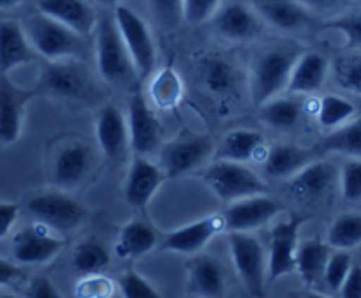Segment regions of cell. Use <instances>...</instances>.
Returning a JSON list of instances; mask_svg holds the SVG:
<instances>
[{"label":"cell","mask_w":361,"mask_h":298,"mask_svg":"<svg viewBox=\"0 0 361 298\" xmlns=\"http://www.w3.org/2000/svg\"><path fill=\"white\" fill-rule=\"evenodd\" d=\"M331 247L319 239L302 240L296 251V272L305 285H316L324 278Z\"/></svg>","instance_id":"30"},{"label":"cell","mask_w":361,"mask_h":298,"mask_svg":"<svg viewBox=\"0 0 361 298\" xmlns=\"http://www.w3.org/2000/svg\"><path fill=\"white\" fill-rule=\"evenodd\" d=\"M341 191L344 200H361V159H349L341 169Z\"/></svg>","instance_id":"42"},{"label":"cell","mask_w":361,"mask_h":298,"mask_svg":"<svg viewBox=\"0 0 361 298\" xmlns=\"http://www.w3.org/2000/svg\"><path fill=\"white\" fill-rule=\"evenodd\" d=\"M102 4H108V6H120V4H123V0H101Z\"/></svg>","instance_id":"52"},{"label":"cell","mask_w":361,"mask_h":298,"mask_svg":"<svg viewBox=\"0 0 361 298\" xmlns=\"http://www.w3.org/2000/svg\"><path fill=\"white\" fill-rule=\"evenodd\" d=\"M95 59L99 74L113 87L130 90L141 80L115 18L101 16L95 28Z\"/></svg>","instance_id":"1"},{"label":"cell","mask_w":361,"mask_h":298,"mask_svg":"<svg viewBox=\"0 0 361 298\" xmlns=\"http://www.w3.org/2000/svg\"><path fill=\"white\" fill-rule=\"evenodd\" d=\"M261 18L252 6L242 2H229L214 16L219 34L231 41H249L261 32Z\"/></svg>","instance_id":"22"},{"label":"cell","mask_w":361,"mask_h":298,"mask_svg":"<svg viewBox=\"0 0 361 298\" xmlns=\"http://www.w3.org/2000/svg\"><path fill=\"white\" fill-rule=\"evenodd\" d=\"M23 27L37 55L48 62L80 59L83 55V35L39 11L23 21Z\"/></svg>","instance_id":"2"},{"label":"cell","mask_w":361,"mask_h":298,"mask_svg":"<svg viewBox=\"0 0 361 298\" xmlns=\"http://www.w3.org/2000/svg\"><path fill=\"white\" fill-rule=\"evenodd\" d=\"M113 18H115V23L130 56H133L140 78L141 80L150 78L155 71V64H157V49H155L154 35H152L148 23L126 4L115 7Z\"/></svg>","instance_id":"7"},{"label":"cell","mask_w":361,"mask_h":298,"mask_svg":"<svg viewBox=\"0 0 361 298\" xmlns=\"http://www.w3.org/2000/svg\"><path fill=\"white\" fill-rule=\"evenodd\" d=\"M201 179L208 189L226 203L256 194H267L263 180L243 162L219 159L201 172Z\"/></svg>","instance_id":"4"},{"label":"cell","mask_w":361,"mask_h":298,"mask_svg":"<svg viewBox=\"0 0 361 298\" xmlns=\"http://www.w3.org/2000/svg\"><path fill=\"white\" fill-rule=\"evenodd\" d=\"M30 94L13 85L4 74L0 81V141L4 147L16 143L23 129V115Z\"/></svg>","instance_id":"19"},{"label":"cell","mask_w":361,"mask_h":298,"mask_svg":"<svg viewBox=\"0 0 361 298\" xmlns=\"http://www.w3.org/2000/svg\"><path fill=\"white\" fill-rule=\"evenodd\" d=\"M20 215V205L4 200L0 203V239H6Z\"/></svg>","instance_id":"46"},{"label":"cell","mask_w":361,"mask_h":298,"mask_svg":"<svg viewBox=\"0 0 361 298\" xmlns=\"http://www.w3.org/2000/svg\"><path fill=\"white\" fill-rule=\"evenodd\" d=\"M300 225L302 221L291 215L271 228L270 253H268V281H277L296 270Z\"/></svg>","instance_id":"13"},{"label":"cell","mask_w":361,"mask_h":298,"mask_svg":"<svg viewBox=\"0 0 361 298\" xmlns=\"http://www.w3.org/2000/svg\"><path fill=\"white\" fill-rule=\"evenodd\" d=\"M25 298H63L51 279L44 275H35L27 282L25 288Z\"/></svg>","instance_id":"45"},{"label":"cell","mask_w":361,"mask_h":298,"mask_svg":"<svg viewBox=\"0 0 361 298\" xmlns=\"http://www.w3.org/2000/svg\"><path fill=\"white\" fill-rule=\"evenodd\" d=\"M21 2H23V0H0V7H2L4 11H9L13 9V7L20 6Z\"/></svg>","instance_id":"50"},{"label":"cell","mask_w":361,"mask_h":298,"mask_svg":"<svg viewBox=\"0 0 361 298\" xmlns=\"http://www.w3.org/2000/svg\"><path fill=\"white\" fill-rule=\"evenodd\" d=\"M42 87L66 99H90L95 94L92 74L78 59L49 62L42 73Z\"/></svg>","instance_id":"8"},{"label":"cell","mask_w":361,"mask_h":298,"mask_svg":"<svg viewBox=\"0 0 361 298\" xmlns=\"http://www.w3.org/2000/svg\"><path fill=\"white\" fill-rule=\"evenodd\" d=\"M122 298H162L161 292L148 279L137 274L133 268H127L116 281Z\"/></svg>","instance_id":"38"},{"label":"cell","mask_w":361,"mask_h":298,"mask_svg":"<svg viewBox=\"0 0 361 298\" xmlns=\"http://www.w3.org/2000/svg\"><path fill=\"white\" fill-rule=\"evenodd\" d=\"M305 298H331V297H328V295H323V293H316V292H310V293H307V295H305Z\"/></svg>","instance_id":"51"},{"label":"cell","mask_w":361,"mask_h":298,"mask_svg":"<svg viewBox=\"0 0 361 298\" xmlns=\"http://www.w3.org/2000/svg\"><path fill=\"white\" fill-rule=\"evenodd\" d=\"M337 180V168L330 161H312L289 179V193L300 201H317L326 196Z\"/></svg>","instance_id":"20"},{"label":"cell","mask_w":361,"mask_h":298,"mask_svg":"<svg viewBox=\"0 0 361 298\" xmlns=\"http://www.w3.org/2000/svg\"><path fill=\"white\" fill-rule=\"evenodd\" d=\"M214 152V141L208 136H182L169 141L161 150V168L166 177H175L189 173L200 168Z\"/></svg>","instance_id":"10"},{"label":"cell","mask_w":361,"mask_h":298,"mask_svg":"<svg viewBox=\"0 0 361 298\" xmlns=\"http://www.w3.org/2000/svg\"><path fill=\"white\" fill-rule=\"evenodd\" d=\"M303 117V108L296 99L286 97V95H277L259 106V119L263 120L264 126L275 131H293L300 126Z\"/></svg>","instance_id":"31"},{"label":"cell","mask_w":361,"mask_h":298,"mask_svg":"<svg viewBox=\"0 0 361 298\" xmlns=\"http://www.w3.org/2000/svg\"><path fill=\"white\" fill-rule=\"evenodd\" d=\"M321 150L344 154L351 159H361V115L330 131V134L321 141Z\"/></svg>","instance_id":"32"},{"label":"cell","mask_w":361,"mask_h":298,"mask_svg":"<svg viewBox=\"0 0 361 298\" xmlns=\"http://www.w3.org/2000/svg\"><path fill=\"white\" fill-rule=\"evenodd\" d=\"M164 177L166 173L161 165H155L145 155H134L123 182V196L127 203L140 212L147 210Z\"/></svg>","instance_id":"15"},{"label":"cell","mask_w":361,"mask_h":298,"mask_svg":"<svg viewBox=\"0 0 361 298\" xmlns=\"http://www.w3.org/2000/svg\"><path fill=\"white\" fill-rule=\"evenodd\" d=\"M161 240L162 239H159V233L155 232L150 222L141 217L133 219L120 230L115 254L120 260H137V258L152 253L157 246H161Z\"/></svg>","instance_id":"26"},{"label":"cell","mask_w":361,"mask_h":298,"mask_svg":"<svg viewBox=\"0 0 361 298\" xmlns=\"http://www.w3.org/2000/svg\"><path fill=\"white\" fill-rule=\"evenodd\" d=\"M23 275V270L16 265V261H9L7 258L0 260V285L9 286L11 282L18 281Z\"/></svg>","instance_id":"48"},{"label":"cell","mask_w":361,"mask_h":298,"mask_svg":"<svg viewBox=\"0 0 361 298\" xmlns=\"http://www.w3.org/2000/svg\"><path fill=\"white\" fill-rule=\"evenodd\" d=\"M150 94L154 105L162 109L173 108V106L178 105L180 97L183 94V85L178 73L173 67H164L159 73L152 74Z\"/></svg>","instance_id":"35"},{"label":"cell","mask_w":361,"mask_h":298,"mask_svg":"<svg viewBox=\"0 0 361 298\" xmlns=\"http://www.w3.org/2000/svg\"><path fill=\"white\" fill-rule=\"evenodd\" d=\"M115 285L102 274L83 275L74 288L76 298H111Z\"/></svg>","instance_id":"41"},{"label":"cell","mask_w":361,"mask_h":298,"mask_svg":"<svg viewBox=\"0 0 361 298\" xmlns=\"http://www.w3.org/2000/svg\"><path fill=\"white\" fill-rule=\"evenodd\" d=\"M27 210L35 222L48 226L55 233L74 232L88 217L87 208L62 191L34 194L27 201Z\"/></svg>","instance_id":"6"},{"label":"cell","mask_w":361,"mask_h":298,"mask_svg":"<svg viewBox=\"0 0 361 298\" xmlns=\"http://www.w3.org/2000/svg\"><path fill=\"white\" fill-rule=\"evenodd\" d=\"M281 210L282 207L279 205V201L268 194H256V196L233 201V203H228L226 210L222 212L226 221V232L250 233L268 225Z\"/></svg>","instance_id":"12"},{"label":"cell","mask_w":361,"mask_h":298,"mask_svg":"<svg viewBox=\"0 0 361 298\" xmlns=\"http://www.w3.org/2000/svg\"><path fill=\"white\" fill-rule=\"evenodd\" d=\"M226 232V221L222 214H212L203 219L182 226L162 237L161 251L180 254H197L214 237Z\"/></svg>","instance_id":"14"},{"label":"cell","mask_w":361,"mask_h":298,"mask_svg":"<svg viewBox=\"0 0 361 298\" xmlns=\"http://www.w3.org/2000/svg\"><path fill=\"white\" fill-rule=\"evenodd\" d=\"M95 136L99 148L108 159H120L129 145V124L116 105H106L99 109L95 120Z\"/></svg>","instance_id":"18"},{"label":"cell","mask_w":361,"mask_h":298,"mask_svg":"<svg viewBox=\"0 0 361 298\" xmlns=\"http://www.w3.org/2000/svg\"><path fill=\"white\" fill-rule=\"evenodd\" d=\"M201 83L210 94L219 97H231L238 92L240 71L233 60L219 53H208L197 62Z\"/></svg>","instance_id":"23"},{"label":"cell","mask_w":361,"mask_h":298,"mask_svg":"<svg viewBox=\"0 0 361 298\" xmlns=\"http://www.w3.org/2000/svg\"><path fill=\"white\" fill-rule=\"evenodd\" d=\"M330 74L338 87L361 95V52L353 49L335 56Z\"/></svg>","instance_id":"37"},{"label":"cell","mask_w":361,"mask_h":298,"mask_svg":"<svg viewBox=\"0 0 361 298\" xmlns=\"http://www.w3.org/2000/svg\"><path fill=\"white\" fill-rule=\"evenodd\" d=\"M341 298H361V265L353 263L351 272L341 288Z\"/></svg>","instance_id":"47"},{"label":"cell","mask_w":361,"mask_h":298,"mask_svg":"<svg viewBox=\"0 0 361 298\" xmlns=\"http://www.w3.org/2000/svg\"><path fill=\"white\" fill-rule=\"evenodd\" d=\"M127 124H129V145L134 154L145 157L154 154L161 145L162 129L152 106L140 92L130 97Z\"/></svg>","instance_id":"11"},{"label":"cell","mask_w":361,"mask_h":298,"mask_svg":"<svg viewBox=\"0 0 361 298\" xmlns=\"http://www.w3.org/2000/svg\"><path fill=\"white\" fill-rule=\"evenodd\" d=\"M187 285L194 298H224V268L215 258L197 254L187 263Z\"/></svg>","instance_id":"21"},{"label":"cell","mask_w":361,"mask_h":298,"mask_svg":"<svg viewBox=\"0 0 361 298\" xmlns=\"http://www.w3.org/2000/svg\"><path fill=\"white\" fill-rule=\"evenodd\" d=\"M37 56V52L32 46L23 23L14 20H2L0 23V66L2 73L32 62Z\"/></svg>","instance_id":"24"},{"label":"cell","mask_w":361,"mask_h":298,"mask_svg":"<svg viewBox=\"0 0 361 298\" xmlns=\"http://www.w3.org/2000/svg\"><path fill=\"white\" fill-rule=\"evenodd\" d=\"M229 251L235 270L245 286L250 298H264L267 295L268 260L263 246L252 233H228Z\"/></svg>","instance_id":"5"},{"label":"cell","mask_w":361,"mask_h":298,"mask_svg":"<svg viewBox=\"0 0 361 298\" xmlns=\"http://www.w3.org/2000/svg\"><path fill=\"white\" fill-rule=\"evenodd\" d=\"M356 117V106L337 94H326L317 106V122L323 129L334 131Z\"/></svg>","instance_id":"36"},{"label":"cell","mask_w":361,"mask_h":298,"mask_svg":"<svg viewBox=\"0 0 361 298\" xmlns=\"http://www.w3.org/2000/svg\"><path fill=\"white\" fill-rule=\"evenodd\" d=\"M111 263L108 247L97 239H87L76 246L73 253V267L81 275L102 274Z\"/></svg>","instance_id":"33"},{"label":"cell","mask_w":361,"mask_h":298,"mask_svg":"<svg viewBox=\"0 0 361 298\" xmlns=\"http://www.w3.org/2000/svg\"><path fill=\"white\" fill-rule=\"evenodd\" d=\"M324 28L344 35L348 48H361V13H349L323 25Z\"/></svg>","instance_id":"40"},{"label":"cell","mask_w":361,"mask_h":298,"mask_svg":"<svg viewBox=\"0 0 361 298\" xmlns=\"http://www.w3.org/2000/svg\"><path fill=\"white\" fill-rule=\"evenodd\" d=\"M268 145L263 134L254 129H233L228 133L219 145L217 157L222 161L249 162V161H264L268 154Z\"/></svg>","instance_id":"25"},{"label":"cell","mask_w":361,"mask_h":298,"mask_svg":"<svg viewBox=\"0 0 361 298\" xmlns=\"http://www.w3.org/2000/svg\"><path fill=\"white\" fill-rule=\"evenodd\" d=\"M298 56L300 53L289 48H270L257 56L250 71V97L257 106L288 90Z\"/></svg>","instance_id":"3"},{"label":"cell","mask_w":361,"mask_h":298,"mask_svg":"<svg viewBox=\"0 0 361 298\" xmlns=\"http://www.w3.org/2000/svg\"><path fill=\"white\" fill-rule=\"evenodd\" d=\"M351 268H353V258L348 251H337V253H331L330 260H328V265H326V270H324L323 281L326 282V286L331 290V292H341V288L344 286Z\"/></svg>","instance_id":"39"},{"label":"cell","mask_w":361,"mask_h":298,"mask_svg":"<svg viewBox=\"0 0 361 298\" xmlns=\"http://www.w3.org/2000/svg\"><path fill=\"white\" fill-rule=\"evenodd\" d=\"M0 298H20V297L13 295V293H6V292H4V293H2V295H0Z\"/></svg>","instance_id":"53"},{"label":"cell","mask_w":361,"mask_h":298,"mask_svg":"<svg viewBox=\"0 0 361 298\" xmlns=\"http://www.w3.org/2000/svg\"><path fill=\"white\" fill-rule=\"evenodd\" d=\"M314 152L296 145H275L263 161L264 173L271 179H291L312 162Z\"/></svg>","instance_id":"29"},{"label":"cell","mask_w":361,"mask_h":298,"mask_svg":"<svg viewBox=\"0 0 361 298\" xmlns=\"http://www.w3.org/2000/svg\"><path fill=\"white\" fill-rule=\"evenodd\" d=\"M63 249V240L53 235L48 226L35 222L34 226L21 228L13 235L11 254L20 265L48 263Z\"/></svg>","instance_id":"9"},{"label":"cell","mask_w":361,"mask_h":298,"mask_svg":"<svg viewBox=\"0 0 361 298\" xmlns=\"http://www.w3.org/2000/svg\"><path fill=\"white\" fill-rule=\"evenodd\" d=\"M259 18L279 30H298L309 21V11L298 0H250Z\"/></svg>","instance_id":"28"},{"label":"cell","mask_w":361,"mask_h":298,"mask_svg":"<svg viewBox=\"0 0 361 298\" xmlns=\"http://www.w3.org/2000/svg\"><path fill=\"white\" fill-rule=\"evenodd\" d=\"M222 7V0H183V20L197 25L214 18Z\"/></svg>","instance_id":"44"},{"label":"cell","mask_w":361,"mask_h":298,"mask_svg":"<svg viewBox=\"0 0 361 298\" xmlns=\"http://www.w3.org/2000/svg\"><path fill=\"white\" fill-rule=\"evenodd\" d=\"M331 64L319 52L300 53L291 78H289L288 92L291 94H314L319 90L330 74Z\"/></svg>","instance_id":"27"},{"label":"cell","mask_w":361,"mask_h":298,"mask_svg":"<svg viewBox=\"0 0 361 298\" xmlns=\"http://www.w3.org/2000/svg\"><path fill=\"white\" fill-rule=\"evenodd\" d=\"M94 166V150L83 141H71L63 145L53 161V182L62 189H74Z\"/></svg>","instance_id":"16"},{"label":"cell","mask_w":361,"mask_h":298,"mask_svg":"<svg viewBox=\"0 0 361 298\" xmlns=\"http://www.w3.org/2000/svg\"><path fill=\"white\" fill-rule=\"evenodd\" d=\"M307 11H312V13H324V11H331L335 7L341 6L344 0H298Z\"/></svg>","instance_id":"49"},{"label":"cell","mask_w":361,"mask_h":298,"mask_svg":"<svg viewBox=\"0 0 361 298\" xmlns=\"http://www.w3.org/2000/svg\"><path fill=\"white\" fill-rule=\"evenodd\" d=\"M148 6L164 27L173 28L183 20V0H148Z\"/></svg>","instance_id":"43"},{"label":"cell","mask_w":361,"mask_h":298,"mask_svg":"<svg viewBox=\"0 0 361 298\" xmlns=\"http://www.w3.org/2000/svg\"><path fill=\"white\" fill-rule=\"evenodd\" d=\"M326 242L331 249L349 251L361 244V214L345 212L341 214L328 230Z\"/></svg>","instance_id":"34"},{"label":"cell","mask_w":361,"mask_h":298,"mask_svg":"<svg viewBox=\"0 0 361 298\" xmlns=\"http://www.w3.org/2000/svg\"><path fill=\"white\" fill-rule=\"evenodd\" d=\"M35 7L39 13L60 21L83 37L97 28L99 16L87 0H35Z\"/></svg>","instance_id":"17"}]
</instances>
